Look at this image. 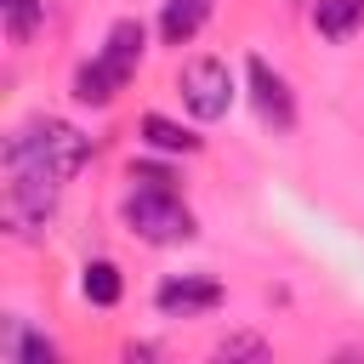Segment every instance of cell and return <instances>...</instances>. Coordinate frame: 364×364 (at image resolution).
Wrapping results in <instances>:
<instances>
[{
	"label": "cell",
	"instance_id": "cell-1",
	"mask_svg": "<svg viewBox=\"0 0 364 364\" xmlns=\"http://www.w3.org/2000/svg\"><path fill=\"white\" fill-rule=\"evenodd\" d=\"M91 159V136L68 119H28L6 136V171H57L63 182Z\"/></svg>",
	"mask_w": 364,
	"mask_h": 364
},
{
	"label": "cell",
	"instance_id": "cell-2",
	"mask_svg": "<svg viewBox=\"0 0 364 364\" xmlns=\"http://www.w3.org/2000/svg\"><path fill=\"white\" fill-rule=\"evenodd\" d=\"M142 46H148L142 23H136V17H119V23L108 28L102 51H97L91 63H80V68H74V97H80V102H91V108L114 102V97L131 85V74H136V63H142Z\"/></svg>",
	"mask_w": 364,
	"mask_h": 364
},
{
	"label": "cell",
	"instance_id": "cell-3",
	"mask_svg": "<svg viewBox=\"0 0 364 364\" xmlns=\"http://www.w3.org/2000/svg\"><path fill=\"white\" fill-rule=\"evenodd\" d=\"M119 216H125V228L142 233L148 245H182V239L199 233V228H193V210L176 199L171 182H131Z\"/></svg>",
	"mask_w": 364,
	"mask_h": 364
},
{
	"label": "cell",
	"instance_id": "cell-4",
	"mask_svg": "<svg viewBox=\"0 0 364 364\" xmlns=\"http://www.w3.org/2000/svg\"><path fill=\"white\" fill-rule=\"evenodd\" d=\"M57 193H63V176L57 171H6V228L17 239H34L51 210H57Z\"/></svg>",
	"mask_w": 364,
	"mask_h": 364
},
{
	"label": "cell",
	"instance_id": "cell-5",
	"mask_svg": "<svg viewBox=\"0 0 364 364\" xmlns=\"http://www.w3.org/2000/svg\"><path fill=\"white\" fill-rule=\"evenodd\" d=\"M182 102H188V114L193 119H222L228 108H233V74H228V63L222 57H193L188 68H182Z\"/></svg>",
	"mask_w": 364,
	"mask_h": 364
},
{
	"label": "cell",
	"instance_id": "cell-6",
	"mask_svg": "<svg viewBox=\"0 0 364 364\" xmlns=\"http://www.w3.org/2000/svg\"><path fill=\"white\" fill-rule=\"evenodd\" d=\"M154 307L165 318H193V313H216L222 307V284L205 279V273H182V279H165L154 290Z\"/></svg>",
	"mask_w": 364,
	"mask_h": 364
},
{
	"label": "cell",
	"instance_id": "cell-7",
	"mask_svg": "<svg viewBox=\"0 0 364 364\" xmlns=\"http://www.w3.org/2000/svg\"><path fill=\"white\" fill-rule=\"evenodd\" d=\"M245 74H250V102H256V114H262L273 131H290V125H296V97H290V85H284V74H273L262 57H250Z\"/></svg>",
	"mask_w": 364,
	"mask_h": 364
},
{
	"label": "cell",
	"instance_id": "cell-8",
	"mask_svg": "<svg viewBox=\"0 0 364 364\" xmlns=\"http://www.w3.org/2000/svg\"><path fill=\"white\" fill-rule=\"evenodd\" d=\"M205 17H210V0H165V11H159L165 46H188V40L205 28Z\"/></svg>",
	"mask_w": 364,
	"mask_h": 364
},
{
	"label": "cell",
	"instance_id": "cell-9",
	"mask_svg": "<svg viewBox=\"0 0 364 364\" xmlns=\"http://www.w3.org/2000/svg\"><path fill=\"white\" fill-rule=\"evenodd\" d=\"M0 353H6L11 364H51V358H57V341H51V336H34L28 324L11 318V324L0 330Z\"/></svg>",
	"mask_w": 364,
	"mask_h": 364
},
{
	"label": "cell",
	"instance_id": "cell-10",
	"mask_svg": "<svg viewBox=\"0 0 364 364\" xmlns=\"http://www.w3.org/2000/svg\"><path fill=\"white\" fill-rule=\"evenodd\" d=\"M313 28L324 40H353L364 28V0H318L313 6Z\"/></svg>",
	"mask_w": 364,
	"mask_h": 364
},
{
	"label": "cell",
	"instance_id": "cell-11",
	"mask_svg": "<svg viewBox=\"0 0 364 364\" xmlns=\"http://www.w3.org/2000/svg\"><path fill=\"white\" fill-rule=\"evenodd\" d=\"M142 136H148L159 154H193V148H199V136H193V131H182V125H176V119H165V114H148V119H142Z\"/></svg>",
	"mask_w": 364,
	"mask_h": 364
},
{
	"label": "cell",
	"instance_id": "cell-12",
	"mask_svg": "<svg viewBox=\"0 0 364 364\" xmlns=\"http://www.w3.org/2000/svg\"><path fill=\"white\" fill-rule=\"evenodd\" d=\"M0 11H6V40L11 46H28V34L46 17V0H0Z\"/></svg>",
	"mask_w": 364,
	"mask_h": 364
},
{
	"label": "cell",
	"instance_id": "cell-13",
	"mask_svg": "<svg viewBox=\"0 0 364 364\" xmlns=\"http://www.w3.org/2000/svg\"><path fill=\"white\" fill-rule=\"evenodd\" d=\"M80 284H85V296H91L97 307H114V301H119V267H114V262H85V279H80Z\"/></svg>",
	"mask_w": 364,
	"mask_h": 364
},
{
	"label": "cell",
	"instance_id": "cell-14",
	"mask_svg": "<svg viewBox=\"0 0 364 364\" xmlns=\"http://www.w3.org/2000/svg\"><path fill=\"white\" fill-rule=\"evenodd\" d=\"M216 358H222V364H233V358H273V347H267L262 336L239 330V336H222V341H216Z\"/></svg>",
	"mask_w": 364,
	"mask_h": 364
}]
</instances>
